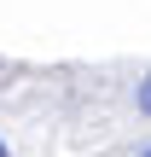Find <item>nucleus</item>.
<instances>
[{"instance_id":"f257e3e1","label":"nucleus","mask_w":151,"mask_h":157,"mask_svg":"<svg viewBox=\"0 0 151 157\" xmlns=\"http://www.w3.org/2000/svg\"><path fill=\"white\" fill-rule=\"evenodd\" d=\"M140 111H145V117H151V76H145V82H140Z\"/></svg>"},{"instance_id":"7ed1b4c3","label":"nucleus","mask_w":151,"mask_h":157,"mask_svg":"<svg viewBox=\"0 0 151 157\" xmlns=\"http://www.w3.org/2000/svg\"><path fill=\"white\" fill-rule=\"evenodd\" d=\"M145 157H151V151H145Z\"/></svg>"},{"instance_id":"f03ea898","label":"nucleus","mask_w":151,"mask_h":157,"mask_svg":"<svg viewBox=\"0 0 151 157\" xmlns=\"http://www.w3.org/2000/svg\"><path fill=\"white\" fill-rule=\"evenodd\" d=\"M0 157H12V151H6V140H0Z\"/></svg>"}]
</instances>
